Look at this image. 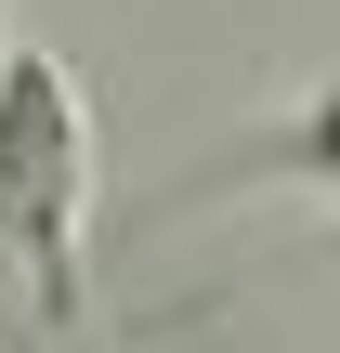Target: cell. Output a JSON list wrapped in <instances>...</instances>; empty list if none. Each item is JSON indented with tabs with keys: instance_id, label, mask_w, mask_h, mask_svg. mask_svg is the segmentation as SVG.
I'll use <instances>...</instances> for the list:
<instances>
[{
	"instance_id": "cell-1",
	"label": "cell",
	"mask_w": 340,
	"mask_h": 353,
	"mask_svg": "<svg viewBox=\"0 0 340 353\" xmlns=\"http://www.w3.org/2000/svg\"><path fill=\"white\" fill-rule=\"evenodd\" d=\"M0 262H13L39 341L79 353V314H92V105H79V65L52 39L0 52Z\"/></svg>"
},
{
	"instance_id": "cell-2",
	"label": "cell",
	"mask_w": 340,
	"mask_h": 353,
	"mask_svg": "<svg viewBox=\"0 0 340 353\" xmlns=\"http://www.w3.org/2000/svg\"><path fill=\"white\" fill-rule=\"evenodd\" d=\"M223 170H236V183H249V170H314V183H340V92H314L275 144H236Z\"/></svg>"
}]
</instances>
